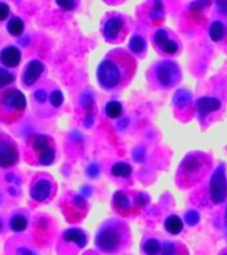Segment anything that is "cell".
<instances>
[{"mask_svg":"<svg viewBox=\"0 0 227 255\" xmlns=\"http://www.w3.org/2000/svg\"><path fill=\"white\" fill-rule=\"evenodd\" d=\"M9 15V7L5 3H0V21L5 20Z\"/></svg>","mask_w":227,"mask_h":255,"instance_id":"34","label":"cell"},{"mask_svg":"<svg viewBox=\"0 0 227 255\" xmlns=\"http://www.w3.org/2000/svg\"><path fill=\"white\" fill-rule=\"evenodd\" d=\"M165 229L167 233H170L173 235H178L179 233H182L183 230V222L182 219L179 218L178 215H169L165 219Z\"/></svg>","mask_w":227,"mask_h":255,"instance_id":"19","label":"cell"},{"mask_svg":"<svg viewBox=\"0 0 227 255\" xmlns=\"http://www.w3.org/2000/svg\"><path fill=\"white\" fill-rule=\"evenodd\" d=\"M135 61L125 52H112L97 68V81L100 87L113 91L126 87L134 77Z\"/></svg>","mask_w":227,"mask_h":255,"instance_id":"1","label":"cell"},{"mask_svg":"<svg viewBox=\"0 0 227 255\" xmlns=\"http://www.w3.org/2000/svg\"><path fill=\"white\" fill-rule=\"evenodd\" d=\"M3 227H4V223H3V221L0 219V233L3 231Z\"/></svg>","mask_w":227,"mask_h":255,"instance_id":"39","label":"cell"},{"mask_svg":"<svg viewBox=\"0 0 227 255\" xmlns=\"http://www.w3.org/2000/svg\"><path fill=\"white\" fill-rule=\"evenodd\" d=\"M53 189H55L53 179L49 178L47 174H39L32 179L29 195L36 202H45L53 194Z\"/></svg>","mask_w":227,"mask_h":255,"instance_id":"8","label":"cell"},{"mask_svg":"<svg viewBox=\"0 0 227 255\" xmlns=\"http://www.w3.org/2000/svg\"><path fill=\"white\" fill-rule=\"evenodd\" d=\"M27 108V99L21 91L8 88L0 92V121L13 124L23 117Z\"/></svg>","mask_w":227,"mask_h":255,"instance_id":"5","label":"cell"},{"mask_svg":"<svg viewBox=\"0 0 227 255\" xmlns=\"http://www.w3.org/2000/svg\"><path fill=\"white\" fill-rule=\"evenodd\" d=\"M225 36V27L221 21H214L210 27V37L213 41H219Z\"/></svg>","mask_w":227,"mask_h":255,"instance_id":"27","label":"cell"},{"mask_svg":"<svg viewBox=\"0 0 227 255\" xmlns=\"http://www.w3.org/2000/svg\"><path fill=\"white\" fill-rule=\"evenodd\" d=\"M211 169V158L202 151H191L182 159L177 171V183L182 189H189L201 182Z\"/></svg>","mask_w":227,"mask_h":255,"instance_id":"3","label":"cell"},{"mask_svg":"<svg viewBox=\"0 0 227 255\" xmlns=\"http://www.w3.org/2000/svg\"><path fill=\"white\" fill-rule=\"evenodd\" d=\"M173 104L177 111H185L190 109L191 107V95L190 92L185 91V89H178L174 93L173 97Z\"/></svg>","mask_w":227,"mask_h":255,"instance_id":"17","label":"cell"},{"mask_svg":"<svg viewBox=\"0 0 227 255\" xmlns=\"http://www.w3.org/2000/svg\"><path fill=\"white\" fill-rule=\"evenodd\" d=\"M55 141L49 135L33 134L28 137L25 146V158L28 163L36 166H48L55 161Z\"/></svg>","mask_w":227,"mask_h":255,"instance_id":"4","label":"cell"},{"mask_svg":"<svg viewBox=\"0 0 227 255\" xmlns=\"http://www.w3.org/2000/svg\"><path fill=\"white\" fill-rule=\"evenodd\" d=\"M129 47H130V51L134 52V53H142L145 51V47H146V43H145V39L141 37V36L135 35L130 39V43H129Z\"/></svg>","mask_w":227,"mask_h":255,"instance_id":"26","label":"cell"},{"mask_svg":"<svg viewBox=\"0 0 227 255\" xmlns=\"http://www.w3.org/2000/svg\"><path fill=\"white\" fill-rule=\"evenodd\" d=\"M161 249H162V245H161L157 239L153 238L146 239V241L142 243V247H141V250H142L146 255H158L159 253H161Z\"/></svg>","mask_w":227,"mask_h":255,"instance_id":"21","label":"cell"},{"mask_svg":"<svg viewBox=\"0 0 227 255\" xmlns=\"http://www.w3.org/2000/svg\"><path fill=\"white\" fill-rule=\"evenodd\" d=\"M113 205L118 211H125L130 207V202H129V198L126 197V194L123 191H117L114 195H113Z\"/></svg>","mask_w":227,"mask_h":255,"instance_id":"23","label":"cell"},{"mask_svg":"<svg viewBox=\"0 0 227 255\" xmlns=\"http://www.w3.org/2000/svg\"><path fill=\"white\" fill-rule=\"evenodd\" d=\"M83 255H100V254H99V253H96V251H93V250H89V251H85Z\"/></svg>","mask_w":227,"mask_h":255,"instance_id":"38","label":"cell"},{"mask_svg":"<svg viewBox=\"0 0 227 255\" xmlns=\"http://www.w3.org/2000/svg\"><path fill=\"white\" fill-rule=\"evenodd\" d=\"M221 255H227V253H225V254H221Z\"/></svg>","mask_w":227,"mask_h":255,"instance_id":"40","label":"cell"},{"mask_svg":"<svg viewBox=\"0 0 227 255\" xmlns=\"http://www.w3.org/2000/svg\"><path fill=\"white\" fill-rule=\"evenodd\" d=\"M221 108V101L215 97H201L197 101V111L199 117H206L213 112H217Z\"/></svg>","mask_w":227,"mask_h":255,"instance_id":"15","label":"cell"},{"mask_svg":"<svg viewBox=\"0 0 227 255\" xmlns=\"http://www.w3.org/2000/svg\"><path fill=\"white\" fill-rule=\"evenodd\" d=\"M151 76H153V83L155 84V87L161 88V89H170L179 83L181 69L174 61L165 60V61H159L153 68Z\"/></svg>","mask_w":227,"mask_h":255,"instance_id":"6","label":"cell"},{"mask_svg":"<svg viewBox=\"0 0 227 255\" xmlns=\"http://www.w3.org/2000/svg\"><path fill=\"white\" fill-rule=\"evenodd\" d=\"M56 3L60 8H63L65 11H72L75 8V0H56Z\"/></svg>","mask_w":227,"mask_h":255,"instance_id":"31","label":"cell"},{"mask_svg":"<svg viewBox=\"0 0 227 255\" xmlns=\"http://www.w3.org/2000/svg\"><path fill=\"white\" fill-rule=\"evenodd\" d=\"M7 29L12 36H20L24 31L23 20L20 19V17H12V19L8 21Z\"/></svg>","mask_w":227,"mask_h":255,"instance_id":"24","label":"cell"},{"mask_svg":"<svg viewBox=\"0 0 227 255\" xmlns=\"http://www.w3.org/2000/svg\"><path fill=\"white\" fill-rule=\"evenodd\" d=\"M49 99H51V104L53 107L59 108L64 101V95L60 91H53L51 93V97H49Z\"/></svg>","mask_w":227,"mask_h":255,"instance_id":"30","label":"cell"},{"mask_svg":"<svg viewBox=\"0 0 227 255\" xmlns=\"http://www.w3.org/2000/svg\"><path fill=\"white\" fill-rule=\"evenodd\" d=\"M159 255H190L185 245L181 242H170L167 241L162 245Z\"/></svg>","mask_w":227,"mask_h":255,"instance_id":"18","label":"cell"},{"mask_svg":"<svg viewBox=\"0 0 227 255\" xmlns=\"http://www.w3.org/2000/svg\"><path fill=\"white\" fill-rule=\"evenodd\" d=\"M19 254L20 255H35L31 250H27V249H20Z\"/></svg>","mask_w":227,"mask_h":255,"instance_id":"37","label":"cell"},{"mask_svg":"<svg viewBox=\"0 0 227 255\" xmlns=\"http://www.w3.org/2000/svg\"><path fill=\"white\" fill-rule=\"evenodd\" d=\"M199 214L198 211L195 210H189L186 213V215H185V222L189 225V226H194V225H197V223L199 222Z\"/></svg>","mask_w":227,"mask_h":255,"instance_id":"29","label":"cell"},{"mask_svg":"<svg viewBox=\"0 0 227 255\" xmlns=\"http://www.w3.org/2000/svg\"><path fill=\"white\" fill-rule=\"evenodd\" d=\"M162 13H163L162 3H161L159 0H157V1H155L154 8H153V12H151V17L157 19V17H161V16H162Z\"/></svg>","mask_w":227,"mask_h":255,"instance_id":"32","label":"cell"},{"mask_svg":"<svg viewBox=\"0 0 227 255\" xmlns=\"http://www.w3.org/2000/svg\"><path fill=\"white\" fill-rule=\"evenodd\" d=\"M207 4H209V0H197L195 3L191 4V9L193 11H201L203 7H206Z\"/></svg>","mask_w":227,"mask_h":255,"instance_id":"33","label":"cell"},{"mask_svg":"<svg viewBox=\"0 0 227 255\" xmlns=\"http://www.w3.org/2000/svg\"><path fill=\"white\" fill-rule=\"evenodd\" d=\"M36 97H37V100H39V101L44 103V100H45V93H44L43 91L36 92Z\"/></svg>","mask_w":227,"mask_h":255,"instance_id":"36","label":"cell"},{"mask_svg":"<svg viewBox=\"0 0 227 255\" xmlns=\"http://www.w3.org/2000/svg\"><path fill=\"white\" fill-rule=\"evenodd\" d=\"M210 198L215 205H221L227 198V178L223 165H219L211 175Z\"/></svg>","mask_w":227,"mask_h":255,"instance_id":"7","label":"cell"},{"mask_svg":"<svg viewBox=\"0 0 227 255\" xmlns=\"http://www.w3.org/2000/svg\"><path fill=\"white\" fill-rule=\"evenodd\" d=\"M19 161L17 145L8 134L0 131V167H12Z\"/></svg>","mask_w":227,"mask_h":255,"instance_id":"9","label":"cell"},{"mask_svg":"<svg viewBox=\"0 0 227 255\" xmlns=\"http://www.w3.org/2000/svg\"><path fill=\"white\" fill-rule=\"evenodd\" d=\"M87 211V203L79 195H73L71 202H68V209L65 210L67 218L69 217V221H79L85 215Z\"/></svg>","mask_w":227,"mask_h":255,"instance_id":"10","label":"cell"},{"mask_svg":"<svg viewBox=\"0 0 227 255\" xmlns=\"http://www.w3.org/2000/svg\"><path fill=\"white\" fill-rule=\"evenodd\" d=\"M112 174L119 178H129L131 175V166L126 162H117L112 166Z\"/></svg>","mask_w":227,"mask_h":255,"instance_id":"22","label":"cell"},{"mask_svg":"<svg viewBox=\"0 0 227 255\" xmlns=\"http://www.w3.org/2000/svg\"><path fill=\"white\" fill-rule=\"evenodd\" d=\"M43 71H44V65L41 61H39V60H32V61H29L23 75L24 85L29 87V85H32V84H35L36 81L39 80L40 76H41Z\"/></svg>","mask_w":227,"mask_h":255,"instance_id":"11","label":"cell"},{"mask_svg":"<svg viewBox=\"0 0 227 255\" xmlns=\"http://www.w3.org/2000/svg\"><path fill=\"white\" fill-rule=\"evenodd\" d=\"M105 113L109 119H118L122 115V105L118 101H109L105 107Z\"/></svg>","mask_w":227,"mask_h":255,"instance_id":"25","label":"cell"},{"mask_svg":"<svg viewBox=\"0 0 227 255\" xmlns=\"http://www.w3.org/2000/svg\"><path fill=\"white\" fill-rule=\"evenodd\" d=\"M154 41L157 44V47L162 52H165V53L174 55L175 52L178 51V44L175 43L174 40L169 39L167 37V32L163 31V29H159V31L155 32Z\"/></svg>","mask_w":227,"mask_h":255,"instance_id":"14","label":"cell"},{"mask_svg":"<svg viewBox=\"0 0 227 255\" xmlns=\"http://www.w3.org/2000/svg\"><path fill=\"white\" fill-rule=\"evenodd\" d=\"M15 80V76L12 75L11 72H8L7 69H3L0 68V88L5 87V85H9V84L13 83Z\"/></svg>","mask_w":227,"mask_h":255,"instance_id":"28","label":"cell"},{"mask_svg":"<svg viewBox=\"0 0 227 255\" xmlns=\"http://www.w3.org/2000/svg\"><path fill=\"white\" fill-rule=\"evenodd\" d=\"M219 9L227 13V0H219Z\"/></svg>","mask_w":227,"mask_h":255,"instance_id":"35","label":"cell"},{"mask_svg":"<svg viewBox=\"0 0 227 255\" xmlns=\"http://www.w3.org/2000/svg\"><path fill=\"white\" fill-rule=\"evenodd\" d=\"M9 227L13 233H23L28 227V219L21 214H15L9 221Z\"/></svg>","mask_w":227,"mask_h":255,"instance_id":"20","label":"cell"},{"mask_svg":"<svg viewBox=\"0 0 227 255\" xmlns=\"http://www.w3.org/2000/svg\"><path fill=\"white\" fill-rule=\"evenodd\" d=\"M130 243V230L126 223L111 219L101 225L95 238V245L100 253L117 255L122 253Z\"/></svg>","mask_w":227,"mask_h":255,"instance_id":"2","label":"cell"},{"mask_svg":"<svg viewBox=\"0 0 227 255\" xmlns=\"http://www.w3.org/2000/svg\"><path fill=\"white\" fill-rule=\"evenodd\" d=\"M61 242L69 243V245H75L77 249H83L88 242L87 234L80 229H69V230L64 231L61 235Z\"/></svg>","mask_w":227,"mask_h":255,"instance_id":"12","label":"cell"},{"mask_svg":"<svg viewBox=\"0 0 227 255\" xmlns=\"http://www.w3.org/2000/svg\"><path fill=\"white\" fill-rule=\"evenodd\" d=\"M123 28V21L119 17H111L109 20H107V23L104 24V37L108 40V41H114V40L118 39L119 33L122 31Z\"/></svg>","mask_w":227,"mask_h":255,"instance_id":"13","label":"cell"},{"mask_svg":"<svg viewBox=\"0 0 227 255\" xmlns=\"http://www.w3.org/2000/svg\"><path fill=\"white\" fill-rule=\"evenodd\" d=\"M21 55L20 51L16 47H7L4 48L1 53H0V61L8 68H15L20 64Z\"/></svg>","mask_w":227,"mask_h":255,"instance_id":"16","label":"cell"}]
</instances>
